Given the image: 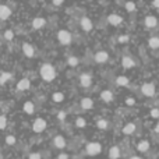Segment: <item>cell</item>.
<instances>
[{
    "label": "cell",
    "instance_id": "ba28073f",
    "mask_svg": "<svg viewBox=\"0 0 159 159\" xmlns=\"http://www.w3.org/2000/svg\"><path fill=\"white\" fill-rule=\"evenodd\" d=\"M93 60H95L98 64L106 63V61L109 60V53H107L106 50H99V52L95 53V56H93Z\"/></svg>",
    "mask_w": 159,
    "mask_h": 159
},
{
    "label": "cell",
    "instance_id": "7a4b0ae2",
    "mask_svg": "<svg viewBox=\"0 0 159 159\" xmlns=\"http://www.w3.org/2000/svg\"><path fill=\"white\" fill-rule=\"evenodd\" d=\"M56 38H57V41L60 45L69 46V45H71V42H73V34L70 32L69 30H60V31H57Z\"/></svg>",
    "mask_w": 159,
    "mask_h": 159
},
{
    "label": "cell",
    "instance_id": "ee69618b",
    "mask_svg": "<svg viewBox=\"0 0 159 159\" xmlns=\"http://www.w3.org/2000/svg\"><path fill=\"white\" fill-rule=\"evenodd\" d=\"M0 46H2V42H0Z\"/></svg>",
    "mask_w": 159,
    "mask_h": 159
},
{
    "label": "cell",
    "instance_id": "484cf974",
    "mask_svg": "<svg viewBox=\"0 0 159 159\" xmlns=\"http://www.w3.org/2000/svg\"><path fill=\"white\" fill-rule=\"evenodd\" d=\"M52 101L55 102V103H61V102L64 101V93L63 92H53Z\"/></svg>",
    "mask_w": 159,
    "mask_h": 159
},
{
    "label": "cell",
    "instance_id": "74e56055",
    "mask_svg": "<svg viewBox=\"0 0 159 159\" xmlns=\"http://www.w3.org/2000/svg\"><path fill=\"white\" fill-rule=\"evenodd\" d=\"M126 105H129V106H133V105H135V99L127 98V99H126Z\"/></svg>",
    "mask_w": 159,
    "mask_h": 159
},
{
    "label": "cell",
    "instance_id": "1f68e13d",
    "mask_svg": "<svg viewBox=\"0 0 159 159\" xmlns=\"http://www.w3.org/2000/svg\"><path fill=\"white\" fill-rule=\"evenodd\" d=\"M14 38V32L11 30H6L4 31V39L6 41H13Z\"/></svg>",
    "mask_w": 159,
    "mask_h": 159
},
{
    "label": "cell",
    "instance_id": "6da1fadb",
    "mask_svg": "<svg viewBox=\"0 0 159 159\" xmlns=\"http://www.w3.org/2000/svg\"><path fill=\"white\" fill-rule=\"evenodd\" d=\"M39 75L43 81L46 82H52L56 78V69L53 67V64L50 63H43L39 69Z\"/></svg>",
    "mask_w": 159,
    "mask_h": 159
},
{
    "label": "cell",
    "instance_id": "7bdbcfd3",
    "mask_svg": "<svg viewBox=\"0 0 159 159\" xmlns=\"http://www.w3.org/2000/svg\"><path fill=\"white\" fill-rule=\"evenodd\" d=\"M155 131H157V133H158V134H159V121H158V123H157V126H155Z\"/></svg>",
    "mask_w": 159,
    "mask_h": 159
},
{
    "label": "cell",
    "instance_id": "7c38bea8",
    "mask_svg": "<svg viewBox=\"0 0 159 159\" xmlns=\"http://www.w3.org/2000/svg\"><path fill=\"white\" fill-rule=\"evenodd\" d=\"M17 89L18 91H28L31 88V81H30V78H21L18 82H17Z\"/></svg>",
    "mask_w": 159,
    "mask_h": 159
},
{
    "label": "cell",
    "instance_id": "9c48e42d",
    "mask_svg": "<svg viewBox=\"0 0 159 159\" xmlns=\"http://www.w3.org/2000/svg\"><path fill=\"white\" fill-rule=\"evenodd\" d=\"M22 53H24V56H27L28 59L35 57V49H34V46L31 43H28V42L22 43Z\"/></svg>",
    "mask_w": 159,
    "mask_h": 159
},
{
    "label": "cell",
    "instance_id": "ffe728a7",
    "mask_svg": "<svg viewBox=\"0 0 159 159\" xmlns=\"http://www.w3.org/2000/svg\"><path fill=\"white\" fill-rule=\"evenodd\" d=\"M121 66L124 67V69H133V67L135 66V61L133 57H130V56H123V59H121Z\"/></svg>",
    "mask_w": 159,
    "mask_h": 159
},
{
    "label": "cell",
    "instance_id": "f546056e",
    "mask_svg": "<svg viewBox=\"0 0 159 159\" xmlns=\"http://www.w3.org/2000/svg\"><path fill=\"white\" fill-rule=\"evenodd\" d=\"M6 144H7V145H14V144H16L17 143V140H16V137H14V135L13 134H7V135H6Z\"/></svg>",
    "mask_w": 159,
    "mask_h": 159
},
{
    "label": "cell",
    "instance_id": "e0dca14e",
    "mask_svg": "<svg viewBox=\"0 0 159 159\" xmlns=\"http://www.w3.org/2000/svg\"><path fill=\"white\" fill-rule=\"evenodd\" d=\"M80 106L82 110H91L93 107V101L91 98H82L80 101Z\"/></svg>",
    "mask_w": 159,
    "mask_h": 159
},
{
    "label": "cell",
    "instance_id": "44dd1931",
    "mask_svg": "<svg viewBox=\"0 0 159 159\" xmlns=\"http://www.w3.org/2000/svg\"><path fill=\"white\" fill-rule=\"evenodd\" d=\"M22 110L27 115H34L35 113V105H34L32 101H27L24 105H22Z\"/></svg>",
    "mask_w": 159,
    "mask_h": 159
},
{
    "label": "cell",
    "instance_id": "8992f818",
    "mask_svg": "<svg viewBox=\"0 0 159 159\" xmlns=\"http://www.w3.org/2000/svg\"><path fill=\"white\" fill-rule=\"evenodd\" d=\"M80 28H81L84 32H89V31H92V28H93V22H92V20L89 18V17H81L80 18Z\"/></svg>",
    "mask_w": 159,
    "mask_h": 159
},
{
    "label": "cell",
    "instance_id": "f1b7e54d",
    "mask_svg": "<svg viewBox=\"0 0 159 159\" xmlns=\"http://www.w3.org/2000/svg\"><path fill=\"white\" fill-rule=\"evenodd\" d=\"M96 127L101 130H107V127H109V121L105 120V119H99L98 121H96Z\"/></svg>",
    "mask_w": 159,
    "mask_h": 159
},
{
    "label": "cell",
    "instance_id": "2e32d148",
    "mask_svg": "<svg viewBox=\"0 0 159 159\" xmlns=\"http://www.w3.org/2000/svg\"><path fill=\"white\" fill-rule=\"evenodd\" d=\"M46 25V20L43 17H35L32 20V28L34 30H42Z\"/></svg>",
    "mask_w": 159,
    "mask_h": 159
},
{
    "label": "cell",
    "instance_id": "cb8c5ba5",
    "mask_svg": "<svg viewBox=\"0 0 159 159\" xmlns=\"http://www.w3.org/2000/svg\"><path fill=\"white\" fill-rule=\"evenodd\" d=\"M13 78V74L8 71H2L0 73V85H4L7 81H10V80Z\"/></svg>",
    "mask_w": 159,
    "mask_h": 159
},
{
    "label": "cell",
    "instance_id": "ab89813d",
    "mask_svg": "<svg viewBox=\"0 0 159 159\" xmlns=\"http://www.w3.org/2000/svg\"><path fill=\"white\" fill-rule=\"evenodd\" d=\"M63 0H53V4H55V6H61V4H63Z\"/></svg>",
    "mask_w": 159,
    "mask_h": 159
},
{
    "label": "cell",
    "instance_id": "5b68a950",
    "mask_svg": "<svg viewBox=\"0 0 159 159\" xmlns=\"http://www.w3.org/2000/svg\"><path fill=\"white\" fill-rule=\"evenodd\" d=\"M141 92L143 95H145L147 98H152L157 93V87H155L154 82H145V84L141 85Z\"/></svg>",
    "mask_w": 159,
    "mask_h": 159
},
{
    "label": "cell",
    "instance_id": "9a60e30c",
    "mask_svg": "<svg viewBox=\"0 0 159 159\" xmlns=\"http://www.w3.org/2000/svg\"><path fill=\"white\" fill-rule=\"evenodd\" d=\"M144 25L147 28H149V30H152V28H155L158 25V18L155 16H147L145 20H144Z\"/></svg>",
    "mask_w": 159,
    "mask_h": 159
},
{
    "label": "cell",
    "instance_id": "4dcf8cb0",
    "mask_svg": "<svg viewBox=\"0 0 159 159\" xmlns=\"http://www.w3.org/2000/svg\"><path fill=\"white\" fill-rule=\"evenodd\" d=\"M75 126H77L78 129H84V127L87 126V121H85L84 117H78L77 120H75Z\"/></svg>",
    "mask_w": 159,
    "mask_h": 159
},
{
    "label": "cell",
    "instance_id": "7402d4cb",
    "mask_svg": "<svg viewBox=\"0 0 159 159\" xmlns=\"http://www.w3.org/2000/svg\"><path fill=\"white\" fill-rule=\"evenodd\" d=\"M135 130H137V127H135V123H127L126 126L123 127V134L124 135H133L135 133Z\"/></svg>",
    "mask_w": 159,
    "mask_h": 159
},
{
    "label": "cell",
    "instance_id": "8d00e7d4",
    "mask_svg": "<svg viewBox=\"0 0 159 159\" xmlns=\"http://www.w3.org/2000/svg\"><path fill=\"white\" fill-rule=\"evenodd\" d=\"M151 117L159 119V109H152L151 110Z\"/></svg>",
    "mask_w": 159,
    "mask_h": 159
},
{
    "label": "cell",
    "instance_id": "4fadbf2b",
    "mask_svg": "<svg viewBox=\"0 0 159 159\" xmlns=\"http://www.w3.org/2000/svg\"><path fill=\"white\" fill-rule=\"evenodd\" d=\"M101 99L105 102V103H110V102L115 101V95L110 89H105L101 92Z\"/></svg>",
    "mask_w": 159,
    "mask_h": 159
},
{
    "label": "cell",
    "instance_id": "d4e9b609",
    "mask_svg": "<svg viewBox=\"0 0 159 159\" xmlns=\"http://www.w3.org/2000/svg\"><path fill=\"white\" fill-rule=\"evenodd\" d=\"M148 46L151 49H159V36H151L148 39Z\"/></svg>",
    "mask_w": 159,
    "mask_h": 159
},
{
    "label": "cell",
    "instance_id": "b9f144b4",
    "mask_svg": "<svg viewBox=\"0 0 159 159\" xmlns=\"http://www.w3.org/2000/svg\"><path fill=\"white\" fill-rule=\"evenodd\" d=\"M129 159H143V158H141L140 155H133V157H130Z\"/></svg>",
    "mask_w": 159,
    "mask_h": 159
},
{
    "label": "cell",
    "instance_id": "d6986e66",
    "mask_svg": "<svg viewBox=\"0 0 159 159\" xmlns=\"http://www.w3.org/2000/svg\"><path fill=\"white\" fill-rule=\"evenodd\" d=\"M149 147H151V144H149V141H147V140H143V141H140V143L137 144V151L138 152H143V154H145V152H148L149 151Z\"/></svg>",
    "mask_w": 159,
    "mask_h": 159
},
{
    "label": "cell",
    "instance_id": "d6a6232c",
    "mask_svg": "<svg viewBox=\"0 0 159 159\" xmlns=\"http://www.w3.org/2000/svg\"><path fill=\"white\" fill-rule=\"evenodd\" d=\"M7 126V117L4 115H0V130H4Z\"/></svg>",
    "mask_w": 159,
    "mask_h": 159
},
{
    "label": "cell",
    "instance_id": "ac0fdd59",
    "mask_svg": "<svg viewBox=\"0 0 159 159\" xmlns=\"http://www.w3.org/2000/svg\"><path fill=\"white\" fill-rule=\"evenodd\" d=\"M120 157H121L120 147H117V145L110 147V149H109V159H119Z\"/></svg>",
    "mask_w": 159,
    "mask_h": 159
},
{
    "label": "cell",
    "instance_id": "4316f807",
    "mask_svg": "<svg viewBox=\"0 0 159 159\" xmlns=\"http://www.w3.org/2000/svg\"><path fill=\"white\" fill-rule=\"evenodd\" d=\"M67 64H69V67H77L80 64V59L77 56H69L67 57Z\"/></svg>",
    "mask_w": 159,
    "mask_h": 159
},
{
    "label": "cell",
    "instance_id": "30bf717a",
    "mask_svg": "<svg viewBox=\"0 0 159 159\" xmlns=\"http://www.w3.org/2000/svg\"><path fill=\"white\" fill-rule=\"evenodd\" d=\"M53 147L55 148H57V149H63V148H66V145H67V141H66V138L63 137V135H56L55 138H53Z\"/></svg>",
    "mask_w": 159,
    "mask_h": 159
},
{
    "label": "cell",
    "instance_id": "5bb4252c",
    "mask_svg": "<svg viewBox=\"0 0 159 159\" xmlns=\"http://www.w3.org/2000/svg\"><path fill=\"white\" fill-rule=\"evenodd\" d=\"M107 22H109L110 25H113V27H117V25H120L121 22H123V17L119 16V14H110V16L107 17Z\"/></svg>",
    "mask_w": 159,
    "mask_h": 159
},
{
    "label": "cell",
    "instance_id": "836d02e7",
    "mask_svg": "<svg viewBox=\"0 0 159 159\" xmlns=\"http://www.w3.org/2000/svg\"><path fill=\"white\" fill-rule=\"evenodd\" d=\"M117 41H119V43H127V42L130 41V36L129 35H120Z\"/></svg>",
    "mask_w": 159,
    "mask_h": 159
},
{
    "label": "cell",
    "instance_id": "f35d334b",
    "mask_svg": "<svg viewBox=\"0 0 159 159\" xmlns=\"http://www.w3.org/2000/svg\"><path fill=\"white\" fill-rule=\"evenodd\" d=\"M57 159H69V154H60V155H57Z\"/></svg>",
    "mask_w": 159,
    "mask_h": 159
},
{
    "label": "cell",
    "instance_id": "83f0119b",
    "mask_svg": "<svg viewBox=\"0 0 159 159\" xmlns=\"http://www.w3.org/2000/svg\"><path fill=\"white\" fill-rule=\"evenodd\" d=\"M124 8H126L129 13H134V11H137V6H135L134 2H126L124 3Z\"/></svg>",
    "mask_w": 159,
    "mask_h": 159
},
{
    "label": "cell",
    "instance_id": "277c9868",
    "mask_svg": "<svg viewBox=\"0 0 159 159\" xmlns=\"http://www.w3.org/2000/svg\"><path fill=\"white\" fill-rule=\"evenodd\" d=\"M46 127H48L46 120L42 119V117H36L35 120H34V123H32V130H34V133H36V134L43 133L45 130H46Z\"/></svg>",
    "mask_w": 159,
    "mask_h": 159
},
{
    "label": "cell",
    "instance_id": "8fae6325",
    "mask_svg": "<svg viewBox=\"0 0 159 159\" xmlns=\"http://www.w3.org/2000/svg\"><path fill=\"white\" fill-rule=\"evenodd\" d=\"M11 8L8 7L7 4H0V20L2 21H4V20H7L8 17L11 16Z\"/></svg>",
    "mask_w": 159,
    "mask_h": 159
},
{
    "label": "cell",
    "instance_id": "60d3db41",
    "mask_svg": "<svg viewBox=\"0 0 159 159\" xmlns=\"http://www.w3.org/2000/svg\"><path fill=\"white\" fill-rule=\"evenodd\" d=\"M152 6H154L155 8H159V0H154V2H152Z\"/></svg>",
    "mask_w": 159,
    "mask_h": 159
},
{
    "label": "cell",
    "instance_id": "d590c367",
    "mask_svg": "<svg viewBox=\"0 0 159 159\" xmlns=\"http://www.w3.org/2000/svg\"><path fill=\"white\" fill-rule=\"evenodd\" d=\"M66 116H67V115H66V112H63V110L57 113V119H59L60 121H64V120H66Z\"/></svg>",
    "mask_w": 159,
    "mask_h": 159
},
{
    "label": "cell",
    "instance_id": "3957f363",
    "mask_svg": "<svg viewBox=\"0 0 159 159\" xmlns=\"http://www.w3.org/2000/svg\"><path fill=\"white\" fill-rule=\"evenodd\" d=\"M85 152H87V155H89V157H96V155H99L102 152V145L99 143H96V141L88 143L87 147H85Z\"/></svg>",
    "mask_w": 159,
    "mask_h": 159
},
{
    "label": "cell",
    "instance_id": "52a82bcc",
    "mask_svg": "<svg viewBox=\"0 0 159 159\" xmlns=\"http://www.w3.org/2000/svg\"><path fill=\"white\" fill-rule=\"evenodd\" d=\"M78 82L82 88H89L92 85V74L89 73H82L78 77Z\"/></svg>",
    "mask_w": 159,
    "mask_h": 159
},
{
    "label": "cell",
    "instance_id": "603a6c76",
    "mask_svg": "<svg viewBox=\"0 0 159 159\" xmlns=\"http://www.w3.org/2000/svg\"><path fill=\"white\" fill-rule=\"evenodd\" d=\"M116 84H117L119 87H129L130 80H129V77H126V75H119V77L116 78Z\"/></svg>",
    "mask_w": 159,
    "mask_h": 159
},
{
    "label": "cell",
    "instance_id": "e575fe53",
    "mask_svg": "<svg viewBox=\"0 0 159 159\" xmlns=\"http://www.w3.org/2000/svg\"><path fill=\"white\" fill-rule=\"evenodd\" d=\"M28 159H42V155H41V152H31Z\"/></svg>",
    "mask_w": 159,
    "mask_h": 159
}]
</instances>
